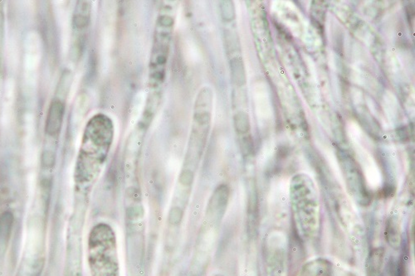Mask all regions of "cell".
<instances>
[{"label": "cell", "mask_w": 415, "mask_h": 276, "mask_svg": "<svg viewBox=\"0 0 415 276\" xmlns=\"http://www.w3.org/2000/svg\"><path fill=\"white\" fill-rule=\"evenodd\" d=\"M219 9L222 20L225 22H231L234 20L235 18V9L233 1L230 0L221 1Z\"/></svg>", "instance_id": "14"}, {"label": "cell", "mask_w": 415, "mask_h": 276, "mask_svg": "<svg viewBox=\"0 0 415 276\" xmlns=\"http://www.w3.org/2000/svg\"><path fill=\"white\" fill-rule=\"evenodd\" d=\"M395 276H405L406 275V270H405V265L403 260H400L398 261V264L395 266Z\"/></svg>", "instance_id": "18"}, {"label": "cell", "mask_w": 415, "mask_h": 276, "mask_svg": "<svg viewBox=\"0 0 415 276\" xmlns=\"http://www.w3.org/2000/svg\"><path fill=\"white\" fill-rule=\"evenodd\" d=\"M230 70L233 82L237 86H242L245 85L246 72L243 60L239 57H234L230 60Z\"/></svg>", "instance_id": "10"}, {"label": "cell", "mask_w": 415, "mask_h": 276, "mask_svg": "<svg viewBox=\"0 0 415 276\" xmlns=\"http://www.w3.org/2000/svg\"><path fill=\"white\" fill-rule=\"evenodd\" d=\"M258 219H259V206L258 200L254 193H252L249 196L248 206H247V227L248 231L254 233L258 226Z\"/></svg>", "instance_id": "11"}, {"label": "cell", "mask_w": 415, "mask_h": 276, "mask_svg": "<svg viewBox=\"0 0 415 276\" xmlns=\"http://www.w3.org/2000/svg\"><path fill=\"white\" fill-rule=\"evenodd\" d=\"M291 195L296 221L306 236L317 230L319 202L315 186L308 176L297 175L292 180Z\"/></svg>", "instance_id": "1"}, {"label": "cell", "mask_w": 415, "mask_h": 276, "mask_svg": "<svg viewBox=\"0 0 415 276\" xmlns=\"http://www.w3.org/2000/svg\"><path fill=\"white\" fill-rule=\"evenodd\" d=\"M81 5H78L79 11H77L73 18V23L74 26L77 29H82L87 26L89 21V14H90V9L89 5L86 2H80Z\"/></svg>", "instance_id": "12"}, {"label": "cell", "mask_w": 415, "mask_h": 276, "mask_svg": "<svg viewBox=\"0 0 415 276\" xmlns=\"http://www.w3.org/2000/svg\"><path fill=\"white\" fill-rule=\"evenodd\" d=\"M241 151L244 156H248L252 154L253 151V141L252 137L249 134L243 135V138L240 140Z\"/></svg>", "instance_id": "15"}, {"label": "cell", "mask_w": 415, "mask_h": 276, "mask_svg": "<svg viewBox=\"0 0 415 276\" xmlns=\"http://www.w3.org/2000/svg\"><path fill=\"white\" fill-rule=\"evenodd\" d=\"M43 159H46L45 162H43L46 165H52L53 163V157L50 153H46V155H43Z\"/></svg>", "instance_id": "19"}, {"label": "cell", "mask_w": 415, "mask_h": 276, "mask_svg": "<svg viewBox=\"0 0 415 276\" xmlns=\"http://www.w3.org/2000/svg\"><path fill=\"white\" fill-rule=\"evenodd\" d=\"M64 106L61 100H56L51 105L46 121V132L48 135H57L61 129L63 119Z\"/></svg>", "instance_id": "4"}, {"label": "cell", "mask_w": 415, "mask_h": 276, "mask_svg": "<svg viewBox=\"0 0 415 276\" xmlns=\"http://www.w3.org/2000/svg\"><path fill=\"white\" fill-rule=\"evenodd\" d=\"M111 229L98 225L89 242V264L92 276H118L116 242Z\"/></svg>", "instance_id": "2"}, {"label": "cell", "mask_w": 415, "mask_h": 276, "mask_svg": "<svg viewBox=\"0 0 415 276\" xmlns=\"http://www.w3.org/2000/svg\"><path fill=\"white\" fill-rule=\"evenodd\" d=\"M385 249L378 247L370 251L366 263V272L368 276H379L383 267L385 258Z\"/></svg>", "instance_id": "8"}, {"label": "cell", "mask_w": 415, "mask_h": 276, "mask_svg": "<svg viewBox=\"0 0 415 276\" xmlns=\"http://www.w3.org/2000/svg\"><path fill=\"white\" fill-rule=\"evenodd\" d=\"M341 163L349 194L361 206L370 205L372 197L366 188L363 175L358 166L356 165V162L350 157L345 155L341 159Z\"/></svg>", "instance_id": "3"}, {"label": "cell", "mask_w": 415, "mask_h": 276, "mask_svg": "<svg viewBox=\"0 0 415 276\" xmlns=\"http://www.w3.org/2000/svg\"><path fill=\"white\" fill-rule=\"evenodd\" d=\"M194 172L188 170H183L179 175V183L184 186H190L193 184Z\"/></svg>", "instance_id": "17"}, {"label": "cell", "mask_w": 415, "mask_h": 276, "mask_svg": "<svg viewBox=\"0 0 415 276\" xmlns=\"http://www.w3.org/2000/svg\"><path fill=\"white\" fill-rule=\"evenodd\" d=\"M229 198V188L226 184H221L216 188L209 201L208 213L222 216L227 208Z\"/></svg>", "instance_id": "5"}, {"label": "cell", "mask_w": 415, "mask_h": 276, "mask_svg": "<svg viewBox=\"0 0 415 276\" xmlns=\"http://www.w3.org/2000/svg\"><path fill=\"white\" fill-rule=\"evenodd\" d=\"M184 213L179 206H174L169 213V222L173 226H179L183 219Z\"/></svg>", "instance_id": "16"}, {"label": "cell", "mask_w": 415, "mask_h": 276, "mask_svg": "<svg viewBox=\"0 0 415 276\" xmlns=\"http://www.w3.org/2000/svg\"><path fill=\"white\" fill-rule=\"evenodd\" d=\"M215 276H222V275H220V274H217V275H215Z\"/></svg>", "instance_id": "20"}, {"label": "cell", "mask_w": 415, "mask_h": 276, "mask_svg": "<svg viewBox=\"0 0 415 276\" xmlns=\"http://www.w3.org/2000/svg\"><path fill=\"white\" fill-rule=\"evenodd\" d=\"M386 242L393 249L398 250L401 246L402 238L399 219L396 217H390L387 220L385 230Z\"/></svg>", "instance_id": "7"}, {"label": "cell", "mask_w": 415, "mask_h": 276, "mask_svg": "<svg viewBox=\"0 0 415 276\" xmlns=\"http://www.w3.org/2000/svg\"><path fill=\"white\" fill-rule=\"evenodd\" d=\"M234 128L238 134L245 135L250 130V120L248 115L244 111H239L234 116Z\"/></svg>", "instance_id": "13"}, {"label": "cell", "mask_w": 415, "mask_h": 276, "mask_svg": "<svg viewBox=\"0 0 415 276\" xmlns=\"http://www.w3.org/2000/svg\"><path fill=\"white\" fill-rule=\"evenodd\" d=\"M331 263L325 259L316 260L308 262L302 268V274L304 276H328L331 274Z\"/></svg>", "instance_id": "9"}, {"label": "cell", "mask_w": 415, "mask_h": 276, "mask_svg": "<svg viewBox=\"0 0 415 276\" xmlns=\"http://www.w3.org/2000/svg\"><path fill=\"white\" fill-rule=\"evenodd\" d=\"M13 225L14 217L10 212H5L0 216V257L5 256L7 250Z\"/></svg>", "instance_id": "6"}]
</instances>
